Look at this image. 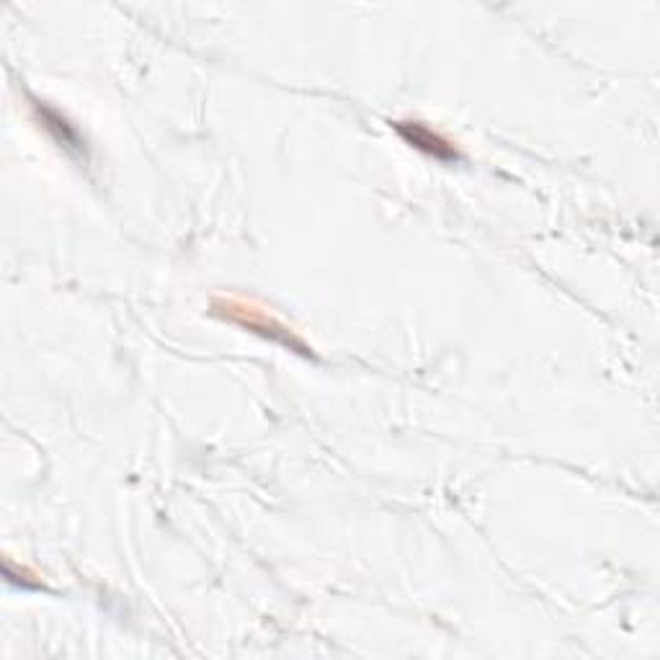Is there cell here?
<instances>
[{
	"mask_svg": "<svg viewBox=\"0 0 660 660\" xmlns=\"http://www.w3.org/2000/svg\"><path fill=\"white\" fill-rule=\"evenodd\" d=\"M395 129H398L400 137H403L405 142H410V145L418 147V150H423V153L434 155V158H439V160H457V153L452 150V145H449L447 140H441L436 132H431L426 124L398 122L395 124Z\"/></svg>",
	"mask_w": 660,
	"mask_h": 660,
	"instance_id": "1",
	"label": "cell"
}]
</instances>
